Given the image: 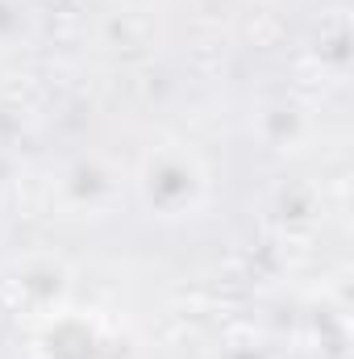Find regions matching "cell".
I'll return each mask as SVG.
<instances>
[{"instance_id":"4","label":"cell","mask_w":354,"mask_h":359,"mask_svg":"<svg viewBox=\"0 0 354 359\" xmlns=\"http://www.w3.org/2000/svg\"><path fill=\"white\" fill-rule=\"evenodd\" d=\"M259 130L275 151H288V142H300L309 134V121L296 104H267L259 113Z\"/></svg>"},{"instance_id":"5","label":"cell","mask_w":354,"mask_h":359,"mask_svg":"<svg viewBox=\"0 0 354 359\" xmlns=\"http://www.w3.org/2000/svg\"><path fill=\"white\" fill-rule=\"evenodd\" d=\"M25 38H29V4L0 0V50H17Z\"/></svg>"},{"instance_id":"1","label":"cell","mask_w":354,"mask_h":359,"mask_svg":"<svg viewBox=\"0 0 354 359\" xmlns=\"http://www.w3.org/2000/svg\"><path fill=\"white\" fill-rule=\"evenodd\" d=\"M134 192L142 201V209L159 222H183L196 217L208 205V172L200 163L196 151L187 147H155L138 176H134Z\"/></svg>"},{"instance_id":"3","label":"cell","mask_w":354,"mask_h":359,"mask_svg":"<svg viewBox=\"0 0 354 359\" xmlns=\"http://www.w3.org/2000/svg\"><path fill=\"white\" fill-rule=\"evenodd\" d=\"M13 288H17V301L25 309H55L63 288H67V276L55 268V264H25V268L13 276Z\"/></svg>"},{"instance_id":"2","label":"cell","mask_w":354,"mask_h":359,"mask_svg":"<svg viewBox=\"0 0 354 359\" xmlns=\"http://www.w3.org/2000/svg\"><path fill=\"white\" fill-rule=\"evenodd\" d=\"M117 192H121V176L104 155H76L55 180L59 205L76 217H104Z\"/></svg>"}]
</instances>
